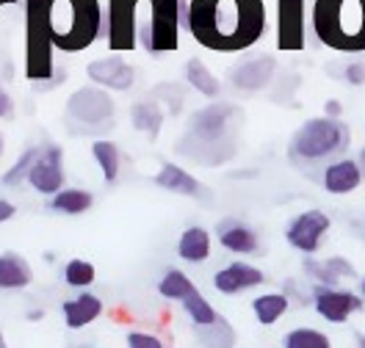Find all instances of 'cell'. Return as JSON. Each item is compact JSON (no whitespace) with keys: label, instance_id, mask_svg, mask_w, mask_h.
<instances>
[{"label":"cell","instance_id":"1","mask_svg":"<svg viewBox=\"0 0 365 348\" xmlns=\"http://www.w3.org/2000/svg\"><path fill=\"white\" fill-rule=\"evenodd\" d=\"M191 36L213 53H241L260 42L266 31L263 0H191Z\"/></svg>","mask_w":365,"mask_h":348},{"label":"cell","instance_id":"2","mask_svg":"<svg viewBox=\"0 0 365 348\" xmlns=\"http://www.w3.org/2000/svg\"><path fill=\"white\" fill-rule=\"evenodd\" d=\"M241 111L232 102H210L191 116L188 133L180 141V152L194 158V161L213 166L225 163L235 152L232 144V127L238 122Z\"/></svg>","mask_w":365,"mask_h":348},{"label":"cell","instance_id":"3","mask_svg":"<svg viewBox=\"0 0 365 348\" xmlns=\"http://www.w3.org/2000/svg\"><path fill=\"white\" fill-rule=\"evenodd\" d=\"M313 33L335 53H365V0H316Z\"/></svg>","mask_w":365,"mask_h":348},{"label":"cell","instance_id":"4","mask_svg":"<svg viewBox=\"0 0 365 348\" xmlns=\"http://www.w3.org/2000/svg\"><path fill=\"white\" fill-rule=\"evenodd\" d=\"M53 47L61 53H81L100 39L103 6L100 0H53L50 3Z\"/></svg>","mask_w":365,"mask_h":348},{"label":"cell","instance_id":"5","mask_svg":"<svg viewBox=\"0 0 365 348\" xmlns=\"http://www.w3.org/2000/svg\"><path fill=\"white\" fill-rule=\"evenodd\" d=\"M349 141H351V130L346 122L316 116V119H307L291 136L288 152L297 163H321L346 152Z\"/></svg>","mask_w":365,"mask_h":348},{"label":"cell","instance_id":"6","mask_svg":"<svg viewBox=\"0 0 365 348\" xmlns=\"http://www.w3.org/2000/svg\"><path fill=\"white\" fill-rule=\"evenodd\" d=\"M53 0H25V78L39 86L53 78Z\"/></svg>","mask_w":365,"mask_h":348},{"label":"cell","instance_id":"7","mask_svg":"<svg viewBox=\"0 0 365 348\" xmlns=\"http://www.w3.org/2000/svg\"><path fill=\"white\" fill-rule=\"evenodd\" d=\"M150 17V53H172L180 45V28H188V0H138Z\"/></svg>","mask_w":365,"mask_h":348},{"label":"cell","instance_id":"8","mask_svg":"<svg viewBox=\"0 0 365 348\" xmlns=\"http://www.w3.org/2000/svg\"><path fill=\"white\" fill-rule=\"evenodd\" d=\"M138 0H108V9L103 14L100 36L108 39L114 53H130L136 47L138 36Z\"/></svg>","mask_w":365,"mask_h":348},{"label":"cell","instance_id":"9","mask_svg":"<svg viewBox=\"0 0 365 348\" xmlns=\"http://www.w3.org/2000/svg\"><path fill=\"white\" fill-rule=\"evenodd\" d=\"M67 116L86 127H108L114 116V100L100 86H83L67 100Z\"/></svg>","mask_w":365,"mask_h":348},{"label":"cell","instance_id":"10","mask_svg":"<svg viewBox=\"0 0 365 348\" xmlns=\"http://www.w3.org/2000/svg\"><path fill=\"white\" fill-rule=\"evenodd\" d=\"M332 227L329 216L324 210H304L288 224L285 230V241L302 252V255H316L321 249V241L327 238V232Z\"/></svg>","mask_w":365,"mask_h":348},{"label":"cell","instance_id":"11","mask_svg":"<svg viewBox=\"0 0 365 348\" xmlns=\"http://www.w3.org/2000/svg\"><path fill=\"white\" fill-rule=\"evenodd\" d=\"M64 149L58 144H47L39 147V155L31 166L28 183L45 196H56L58 191H64Z\"/></svg>","mask_w":365,"mask_h":348},{"label":"cell","instance_id":"12","mask_svg":"<svg viewBox=\"0 0 365 348\" xmlns=\"http://www.w3.org/2000/svg\"><path fill=\"white\" fill-rule=\"evenodd\" d=\"M304 0H277V47L299 53L304 47Z\"/></svg>","mask_w":365,"mask_h":348},{"label":"cell","instance_id":"13","mask_svg":"<svg viewBox=\"0 0 365 348\" xmlns=\"http://www.w3.org/2000/svg\"><path fill=\"white\" fill-rule=\"evenodd\" d=\"M313 307L324 321L329 324H346L354 312L363 310V299L351 290H341V288H324L319 285L313 290Z\"/></svg>","mask_w":365,"mask_h":348},{"label":"cell","instance_id":"14","mask_svg":"<svg viewBox=\"0 0 365 348\" xmlns=\"http://www.w3.org/2000/svg\"><path fill=\"white\" fill-rule=\"evenodd\" d=\"M86 75L94 86H103L111 92H128L136 83V70L122 56H108V58L91 61L86 67Z\"/></svg>","mask_w":365,"mask_h":348},{"label":"cell","instance_id":"15","mask_svg":"<svg viewBox=\"0 0 365 348\" xmlns=\"http://www.w3.org/2000/svg\"><path fill=\"white\" fill-rule=\"evenodd\" d=\"M277 75V58L274 56H257V58H247L238 67L230 72V83L238 92H260L266 89Z\"/></svg>","mask_w":365,"mask_h":348},{"label":"cell","instance_id":"16","mask_svg":"<svg viewBox=\"0 0 365 348\" xmlns=\"http://www.w3.org/2000/svg\"><path fill=\"white\" fill-rule=\"evenodd\" d=\"M266 282V274L257 268V265H250V263H230L225 268H219L213 274V288L225 296H235V293H244V290H252L257 285Z\"/></svg>","mask_w":365,"mask_h":348},{"label":"cell","instance_id":"17","mask_svg":"<svg viewBox=\"0 0 365 348\" xmlns=\"http://www.w3.org/2000/svg\"><path fill=\"white\" fill-rule=\"evenodd\" d=\"M363 183V169L351 158H338L324 169V191L332 196H346L354 194Z\"/></svg>","mask_w":365,"mask_h":348},{"label":"cell","instance_id":"18","mask_svg":"<svg viewBox=\"0 0 365 348\" xmlns=\"http://www.w3.org/2000/svg\"><path fill=\"white\" fill-rule=\"evenodd\" d=\"M100 312H103V299L89 293V290H83V293H78V296H72V299H67V302L61 304L64 324H67V329H72V332L91 326L100 318Z\"/></svg>","mask_w":365,"mask_h":348},{"label":"cell","instance_id":"19","mask_svg":"<svg viewBox=\"0 0 365 348\" xmlns=\"http://www.w3.org/2000/svg\"><path fill=\"white\" fill-rule=\"evenodd\" d=\"M155 186L169 191V194H180V196H194V199L202 196V183L178 163L160 166V172L155 174Z\"/></svg>","mask_w":365,"mask_h":348},{"label":"cell","instance_id":"20","mask_svg":"<svg viewBox=\"0 0 365 348\" xmlns=\"http://www.w3.org/2000/svg\"><path fill=\"white\" fill-rule=\"evenodd\" d=\"M219 243L232 255H252V252L260 249L257 232L247 224H241V221H225L219 227Z\"/></svg>","mask_w":365,"mask_h":348},{"label":"cell","instance_id":"21","mask_svg":"<svg viewBox=\"0 0 365 348\" xmlns=\"http://www.w3.org/2000/svg\"><path fill=\"white\" fill-rule=\"evenodd\" d=\"M34 282V271L28 260L14 252L0 255V290H23Z\"/></svg>","mask_w":365,"mask_h":348},{"label":"cell","instance_id":"22","mask_svg":"<svg viewBox=\"0 0 365 348\" xmlns=\"http://www.w3.org/2000/svg\"><path fill=\"white\" fill-rule=\"evenodd\" d=\"M178 255L185 260V263H205L210 257V232L205 227H188L182 230L180 241H178Z\"/></svg>","mask_w":365,"mask_h":348},{"label":"cell","instance_id":"23","mask_svg":"<svg viewBox=\"0 0 365 348\" xmlns=\"http://www.w3.org/2000/svg\"><path fill=\"white\" fill-rule=\"evenodd\" d=\"M288 296L285 293H260L257 299H252V315L260 326H274L285 312H288Z\"/></svg>","mask_w":365,"mask_h":348},{"label":"cell","instance_id":"24","mask_svg":"<svg viewBox=\"0 0 365 348\" xmlns=\"http://www.w3.org/2000/svg\"><path fill=\"white\" fill-rule=\"evenodd\" d=\"M133 127L138 133H147L150 139H158L160 127H163V111H160L158 100H141L130 111Z\"/></svg>","mask_w":365,"mask_h":348},{"label":"cell","instance_id":"25","mask_svg":"<svg viewBox=\"0 0 365 348\" xmlns=\"http://www.w3.org/2000/svg\"><path fill=\"white\" fill-rule=\"evenodd\" d=\"M91 205H94V196L83 188H64L56 196H50V210L64 213V216H81L91 210Z\"/></svg>","mask_w":365,"mask_h":348},{"label":"cell","instance_id":"26","mask_svg":"<svg viewBox=\"0 0 365 348\" xmlns=\"http://www.w3.org/2000/svg\"><path fill=\"white\" fill-rule=\"evenodd\" d=\"M91 155H94V161H97L100 172H103V180L106 183H114L116 177H119V169H122V152H119V147L108 139H97L91 144Z\"/></svg>","mask_w":365,"mask_h":348},{"label":"cell","instance_id":"27","mask_svg":"<svg viewBox=\"0 0 365 348\" xmlns=\"http://www.w3.org/2000/svg\"><path fill=\"white\" fill-rule=\"evenodd\" d=\"M180 304H182V310H185V315H188V321H191L194 329H205V326H213L216 321H222L219 310L207 302L200 290H194V293H191L188 299H182Z\"/></svg>","mask_w":365,"mask_h":348},{"label":"cell","instance_id":"28","mask_svg":"<svg viewBox=\"0 0 365 348\" xmlns=\"http://www.w3.org/2000/svg\"><path fill=\"white\" fill-rule=\"evenodd\" d=\"M194 290H197V285L185 277L180 268L163 271V277H160V282H158L160 299H166V302H182V299H188Z\"/></svg>","mask_w":365,"mask_h":348},{"label":"cell","instance_id":"29","mask_svg":"<svg viewBox=\"0 0 365 348\" xmlns=\"http://www.w3.org/2000/svg\"><path fill=\"white\" fill-rule=\"evenodd\" d=\"M185 80L200 94H205V97H216V94L222 92L219 78L207 70L200 58H188V64H185Z\"/></svg>","mask_w":365,"mask_h":348},{"label":"cell","instance_id":"30","mask_svg":"<svg viewBox=\"0 0 365 348\" xmlns=\"http://www.w3.org/2000/svg\"><path fill=\"white\" fill-rule=\"evenodd\" d=\"M282 348H332V340L313 326H297L282 337Z\"/></svg>","mask_w":365,"mask_h":348},{"label":"cell","instance_id":"31","mask_svg":"<svg viewBox=\"0 0 365 348\" xmlns=\"http://www.w3.org/2000/svg\"><path fill=\"white\" fill-rule=\"evenodd\" d=\"M194 334L200 337V343L205 348H230L235 346V329L222 318L213 326H205V329H194Z\"/></svg>","mask_w":365,"mask_h":348},{"label":"cell","instance_id":"32","mask_svg":"<svg viewBox=\"0 0 365 348\" xmlns=\"http://www.w3.org/2000/svg\"><path fill=\"white\" fill-rule=\"evenodd\" d=\"M94 279H97V271H94V265H91L89 260H69L67 265H64V282H67L69 288H75V290H86L94 285Z\"/></svg>","mask_w":365,"mask_h":348},{"label":"cell","instance_id":"33","mask_svg":"<svg viewBox=\"0 0 365 348\" xmlns=\"http://www.w3.org/2000/svg\"><path fill=\"white\" fill-rule=\"evenodd\" d=\"M36 155H39V147L25 149L23 155L17 158V163L3 174V186L17 188L20 183H28V174H31V166H34V161H36Z\"/></svg>","mask_w":365,"mask_h":348},{"label":"cell","instance_id":"34","mask_svg":"<svg viewBox=\"0 0 365 348\" xmlns=\"http://www.w3.org/2000/svg\"><path fill=\"white\" fill-rule=\"evenodd\" d=\"M125 346L128 348H166V343L160 340L158 334H153V332H128L125 334Z\"/></svg>","mask_w":365,"mask_h":348},{"label":"cell","instance_id":"35","mask_svg":"<svg viewBox=\"0 0 365 348\" xmlns=\"http://www.w3.org/2000/svg\"><path fill=\"white\" fill-rule=\"evenodd\" d=\"M343 78H346V83H351V86H363V83H365V64H360V61L346 64Z\"/></svg>","mask_w":365,"mask_h":348},{"label":"cell","instance_id":"36","mask_svg":"<svg viewBox=\"0 0 365 348\" xmlns=\"http://www.w3.org/2000/svg\"><path fill=\"white\" fill-rule=\"evenodd\" d=\"M11 114H14V100L0 89V119H6V116H11Z\"/></svg>","mask_w":365,"mask_h":348},{"label":"cell","instance_id":"37","mask_svg":"<svg viewBox=\"0 0 365 348\" xmlns=\"http://www.w3.org/2000/svg\"><path fill=\"white\" fill-rule=\"evenodd\" d=\"M341 111H343V105L338 100H329V102L324 105V116H327V119H341Z\"/></svg>","mask_w":365,"mask_h":348},{"label":"cell","instance_id":"38","mask_svg":"<svg viewBox=\"0 0 365 348\" xmlns=\"http://www.w3.org/2000/svg\"><path fill=\"white\" fill-rule=\"evenodd\" d=\"M14 213H17V208H14L11 202L0 199V224H3V221H9V218H14Z\"/></svg>","mask_w":365,"mask_h":348},{"label":"cell","instance_id":"39","mask_svg":"<svg viewBox=\"0 0 365 348\" xmlns=\"http://www.w3.org/2000/svg\"><path fill=\"white\" fill-rule=\"evenodd\" d=\"M357 348H365V334H357Z\"/></svg>","mask_w":365,"mask_h":348},{"label":"cell","instance_id":"40","mask_svg":"<svg viewBox=\"0 0 365 348\" xmlns=\"http://www.w3.org/2000/svg\"><path fill=\"white\" fill-rule=\"evenodd\" d=\"M357 163H360V169H365V149L360 152V161H357Z\"/></svg>","mask_w":365,"mask_h":348},{"label":"cell","instance_id":"41","mask_svg":"<svg viewBox=\"0 0 365 348\" xmlns=\"http://www.w3.org/2000/svg\"><path fill=\"white\" fill-rule=\"evenodd\" d=\"M17 0H0V6H14Z\"/></svg>","mask_w":365,"mask_h":348},{"label":"cell","instance_id":"42","mask_svg":"<svg viewBox=\"0 0 365 348\" xmlns=\"http://www.w3.org/2000/svg\"><path fill=\"white\" fill-rule=\"evenodd\" d=\"M360 293H363V302H365V277H363V282H360Z\"/></svg>","mask_w":365,"mask_h":348},{"label":"cell","instance_id":"43","mask_svg":"<svg viewBox=\"0 0 365 348\" xmlns=\"http://www.w3.org/2000/svg\"><path fill=\"white\" fill-rule=\"evenodd\" d=\"M0 155H3V136H0Z\"/></svg>","mask_w":365,"mask_h":348},{"label":"cell","instance_id":"44","mask_svg":"<svg viewBox=\"0 0 365 348\" xmlns=\"http://www.w3.org/2000/svg\"><path fill=\"white\" fill-rule=\"evenodd\" d=\"M0 348H6V343H3V334H0Z\"/></svg>","mask_w":365,"mask_h":348}]
</instances>
